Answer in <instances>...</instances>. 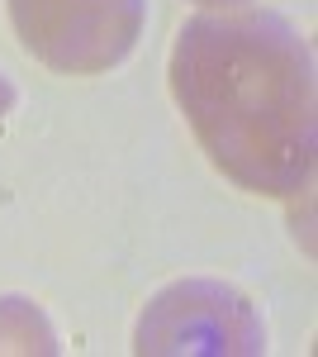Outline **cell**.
I'll use <instances>...</instances> for the list:
<instances>
[{"instance_id": "3", "label": "cell", "mask_w": 318, "mask_h": 357, "mask_svg": "<svg viewBox=\"0 0 318 357\" xmlns=\"http://www.w3.org/2000/svg\"><path fill=\"white\" fill-rule=\"evenodd\" d=\"M138 353H266V324L252 301L223 281H176L157 291L138 333Z\"/></svg>"}, {"instance_id": "1", "label": "cell", "mask_w": 318, "mask_h": 357, "mask_svg": "<svg viewBox=\"0 0 318 357\" xmlns=\"http://www.w3.org/2000/svg\"><path fill=\"white\" fill-rule=\"evenodd\" d=\"M171 96L209 162L257 195H294L314 176V53L257 5L200 10L171 43Z\"/></svg>"}, {"instance_id": "4", "label": "cell", "mask_w": 318, "mask_h": 357, "mask_svg": "<svg viewBox=\"0 0 318 357\" xmlns=\"http://www.w3.org/2000/svg\"><path fill=\"white\" fill-rule=\"evenodd\" d=\"M0 353H57V338L33 301H0Z\"/></svg>"}, {"instance_id": "5", "label": "cell", "mask_w": 318, "mask_h": 357, "mask_svg": "<svg viewBox=\"0 0 318 357\" xmlns=\"http://www.w3.org/2000/svg\"><path fill=\"white\" fill-rule=\"evenodd\" d=\"M10 110H15V82H10V77L0 72V119H5Z\"/></svg>"}, {"instance_id": "6", "label": "cell", "mask_w": 318, "mask_h": 357, "mask_svg": "<svg viewBox=\"0 0 318 357\" xmlns=\"http://www.w3.org/2000/svg\"><path fill=\"white\" fill-rule=\"evenodd\" d=\"M209 5H242V0H209Z\"/></svg>"}, {"instance_id": "2", "label": "cell", "mask_w": 318, "mask_h": 357, "mask_svg": "<svg viewBox=\"0 0 318 357\" xmlns=\"http://www.w3.org/2000/svg\"><path fill=\"white\" fill-rule=\"evenodd\" d=\"M29 53L62 77H95L133 53L148 0H5Z\"/></svg>"}]
</instances>
